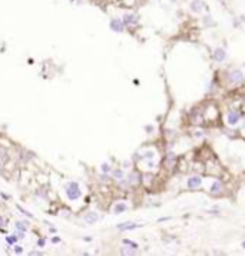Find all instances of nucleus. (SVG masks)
Here are the masks:
<instances>
[{
	"instance_id": "obj_14",
	"label": "nucleus",
	"mask_w": 245,
	"mask_h": 256,
	"mask_svg": "<svg viewBox=\"0 0 245 256\" xmlns=\"http://www.w3.org/2000/svg\"><path fill=\"white\" fill-rule=\"evenodd\" d=\"M16 229L25 232V230L27 229V223H26V222H16Z\"/></svg>"
},
{
	"instance_id": "obj_9",
	"label": "nucleus",
	"mask_w": 245,
	"mask_h": 256,
	"mask_svg": "<svg viewBox=\"0 0 245 256\" xmlns=\"http://www.w3.org/2000/svg\"><path fill=\"white\" fill-rule=\"evenodd\" d=\"M214 59L217 60V62H224V60L226 59V52L224 50V49H221V47L215 49V52H214Z\"/></svg>"
},
{
	"instance_id": "obj_12",
	"label": "nucleus",
	"mask_w": 245,
	"mask_h": 256,
	"mask_svg": "<svg viewBox=\"0 0 245 256\" xmlns=\"http://www.w3.org/2000/svg\"><path fill=\"white\" fill-rule=\"evenodd\" d=\"M126 209H128V206L123 203V202H121V203H116L115 206H113V213H115V215H121V213L125 212Z\"/></svg>"
},
{
	"instance_id": "obj_21",
	"label": "nucleus",
	"mask_w": 245,
	"mask_h": 256,
	"mask_svg": "<svg viewBox=\"0 0 245 256\" xmlns=\"http://www.w3.org/2000/svg\"><path fill=\"white\" fill-rule=\"evenodd\" d=\"M3 226H4V219L0 216V228H3Z\"/></svg>"
},
{
	"instance_id": "obj_22",
	"label": "nucleus",
	"mask_w": 245,
	"mask_h": 256,
	"mask_svg": "<svg viewBox=\"0 0 245 256\" xmlns=\"http://www.w3.org/2000/svg\"><path fill=\"white\" fill-rule=\"evenodd\" d=\"M53 242L56 243V242H60V239H59V237H53Z\"/></svg>"
},
{
	"instance_id": "obj_20",
	"label": "nucleus",
	"mask_w": 245,
	"mask_h": 256,
	"mask_svg": "<svg viewBox=\"0 0 245 256\" xmlns=\"http://www.w3.org/2000/svg\"><path fill=\"white\" fill-rule=\"evenodd\" d=\"M14 252H16L17 255H19V253H23V248H22V246H16V248H14Z\"/></svg>"
},
{
	"instance_id": "obj_16",
	"label": "nucleus",
	"mask_w": 245,
	"mask_h": 256,
	"mask_svg": "<svg viewBox=\"0 0 245 256\" xmlns=\"http://www.w3.org/2000/svg\"><path fill=\"white\" fill-rule=\"evenodd\" d=\"M102 172L103 173H108V172H110V166L108 163H103L102 164Z\"/></svg>"
},
{
	"instance_id": "obj_19",
	"label": "nucleus",
	"mask_w": 245,
	"mask_h": 256,
	"mask_svg": "<svg viewBox=\"0 0 245 256\" xmlns=\"http://www.w3.org/2000/svg\"><path fill=\"white\" fill-rule=\"evenodd\" d=\"M17 208H19V210H20V212H22V213H25L26 216H29V217H33V215H32V213H29V212H27V210H25V209H23V208H20V206H17Z\"/></svg>"
},
{
	"instance_id": "obj_1",
	"label": "nucleus",
	"mask_w": 245,
	"mask_h": 256,
	"mask_svg": "<svg viewBox=\"0 0 245 256\" xmlns=\"http://www.w3.org/2000/svg\"><path fill=\"white\" fill-rule=\"evenodd\" d=\"M142 159L146 162L148 169H154L156 166V163H158V155H156V152L154 149H148V150L143 152L142 153Z\"/></svg>"
},
{
	"instance_id": "obj_3",
	"label": "nucleus",
	"mask_w": 245,
	"mask_h": 256,
	"mask_svg": "<svg viewBox=\"0 0 245 256\" xmlns=\"http://www.w3.org/2000/svg\"><path fill=\"white\" fill-rule=\"evenodd\" d=\"M228 80L231 85H239L242 80H244V73L241 70H232L228 74Z\"/></svg>"
},
{
	"instance_id": "obj_13",
	"label": "nucleus",
	"mask_w": 245,
	"mask_h": 256,
	"mask_svg": "<svg viewBox=\"0 0 245 256\" xmlns=\"http://www.w3.org/2000/svg\"><path fill=\"white\" fill-rule=\"evenodd\" d=\"M221 189H222L221 182H219V180H215V182L212 183V186H211V192H212V193H219Z\"/></svg>"
},
{
	"instance_id": "obj_4",
	"label": "nucleus",
	"mask_w": 245,
	"mask_h": 256,
	"mask_svg": "<svg viewBox=\"0 0 245 256\" xmlns=\"http://www.w3.org/2000/svg\"><path fill=\"white\" fill-rule=\"evenodd\" d=\"M189 9H191V12H192V13L199 14V13H202V12L205 10L206 7H205V3H204L202 0H192V1H191V4H189Z\"/></svg>"
},
{
	"instance_id": "obj_10",
	"label": "nucleus",
	"mask_w": 245,
	"mask_h": 256,
	"mask_svg": "<svg viewBox=\"0 0 245 256\" xmlns=\"http://www.w3.org/2000/svg\"><path fill=\"white\" fill-rule=\"evenodd\" d=\"M123 22H125L126 25H129V26H133V25H136V23H138V19H136L135 14L126 13L125 16H123Z\"/></svg>"
},
{
	"instance_id": "obj_18",
	"label": "nucleus",
	"mask_w": 245,
	"mask_h": 256,
	"mask_svg": "<svg viewBox=\"0 0 245 256\" xmlns=\"http://www.w3.org/2000/svg\"><path fill=\"white\" fill-rule=\"evenodd\" d=\"M113 176L119 177V179H122V177H123V172L122 170H115V172H113Z\"/></svg>"
},
{
	"instance_id": "obj_5",
	"label": "nucleus",
	"mask_w": 245,
	"mask_h": 256,
	"mask_svg": "<svg viewBox=\"0 0 245 256\" xmlns=\"http://www.w3.org/2000/svg\"><path fill=\"white\" fill-rule=\"evenodd\" d=\"M83 220H85V223H88V225H95L99 220V215H97L96 212H88L83 216Z\"/></svg>"
},
{
	"instance_id": "obj_8",
	"label": "nucleus",
	"mask_w": 245,
	"mask_h": 256,
	"mask_svg": "<svg viewBox=\"0 0 245 256\" xmlns=\"http://www.w3.org/2000/svg\"><path fill=\"white\" fill-rule=\"evenodd\" d=\"M110 29L113 30V32H123V22L119 19H113L110 20Z\"/></svg>"
},
{
	"instance_id": "obj_2",
	"label": "nucleus",
	"mask_w": 245,
	"mask_h": 256,
	"mask_svg": "<svg viewBox=\"0 0 245 256\" xmlns=\"http://www.w3.org/2000/svg\"><path fill=\"white\" fill-rule=\"evenodd\" d=\"M66 193H67V197L72 199V200H76L80 197V188L79 185L75 183V182H70V183L66 185Z\"/></svg>"
},
{
	"instance_id": "obj_6",
	"label": "nucleus",
	"mask_w": 245,
	"mask_h": 256,
	"mask_svg": "<svg viewBox=\"0 0 245 256\" xmlns=\"http://www.w3.org/2000/svg\"><path fill=\"white\" fill-rule=\"evenodd\" d=\"M201 185H202V179H201L199 176H191V177H188V180H187V186H188V188L193 189V188H198V186H201Z\"/></svg>"
},
{
	"instance_id": "obj_11",
	"label": "nucleus",
	"mask_w": 245,
	"mask_h": 256,
	"mask_svg": "<svg viewBox=\"0 0 245 256\" xmlns=\"http://www.w3.org/2000/svg\"><path fill=\"white\" fill-rule=\"evenodd\" d=\"M138 228V225L133 223V222H125V223H119L118 225V229L119 230H130Z\"/></svg>"
},
{
	"instance_id": "obj_17",
	"label": "nucleus",
	"mask_w": 245,
	"mask_h": 256,
	"mask_svg": "<svg viewBox=\"0 0 245 256\" xmlns=\"http://www.w3.org/2000/svg\"><path fill=\"white\" fill-rule=\"evenodd\" d=\"M17 239H19V237H16V236H9V237H6L7 243H10V245H12V243H14L16 240H17Z\"/></svg>"
},
{
	"instance_id": "obj_23",
	"label": "nucleus",
	"mask_w": 245,
	"mask_h": 256,
	"mask_svg": "<svg viewBox=\"0 0 245 256\" xmlns=\"http://www.w3.org/2000/svg\"><path fill=\"white\" fill-rule=\"evenodd\" d=\"M242 248H244V249H245V242H244V243H242Z\"/></svg>"
},
{
	"instance_id": "obj_7",
	"label": "nucleus",
	"mask_w": 245,
	"mask_h": 256,
	"mask_svg": "<svg viewBox=\"0 0 245 256\" xmlns=\"http://www.w3.org/2000/svg\"><path fill=\"white\" fill-rule=\"evenodd\" d=\"M238 122H239V113H237V112L228 113V116H226V123H228V125L235 126Z\"/></svg>"
},
{
	"instance_id": "obj_15",
	"label": "nucleus",
	"mask_w": 245,
	"mask_h": 256,
	"mask_svg": "<svg viewBox=\"0 0 245 256\" xmlns=\"http://www.w3.org/2000/svg\"><path fill=\"white\" fill-rule=\"evenodd\" d=\"M122 255H133L135 253V250L133 249H130V248H122Z\"/></svg>"
}]
</instances>
